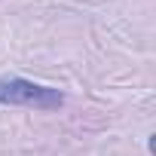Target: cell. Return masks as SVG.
Wrapping results in <instances>:
<instances>
[{"label": "cell", "instance_id": "obj_1", "mask_svg": "<svg viewBox=\"0 0 156 156\" xmlns=\"http://www.w3.org/2000/svg\"><path fill=\"white\" fill-rule=\"evenodd\" d=\"M0 104L31 107V110H58L64 104V92L25 80V76H0Z\"/></svg>", "mask_w": 156, "mask_h": 156}]
</instances>
